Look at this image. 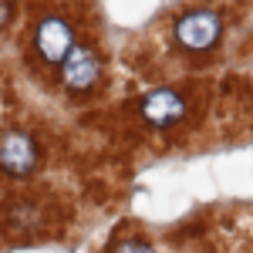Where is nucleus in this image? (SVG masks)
I'll list each match as a JSON object with an SVG mask.
<instances>
[{
    "instance_id": "f257e3e1",
    "label": "nucleus",
    "mask_w": 253,
    "mask_h": 253,
    "mask_svg": "<svg viewBox=\"0 0 253 253\" xmlns=\"http://www.w3.org/2000/svg\"><path fill=\"white\" fill-rule=\"evenodd\" d=\"M38 51L44 61L51 64H64L68 54L75 51V27L68 24L64 17L51 14L38 24Z\"/></svg>"
},
{
    "instance_id": "f03ea898",
    "label": "nucleus",
    "mask_w": 253,
    "mask_h": 253,
    "mask_svg": "<svg viewBox=\"0 0 253 253\" xmlns=\"http://www.w3.org/2000/svg\"><path fill=\"white\" fill-rule=\"evenodd\" d=\"M175 38L189 51H206L219 38V17H216L213 10H189L175 24Z\"/></svg>"
},
{
    "instance_id": "7ed1b4c3",
    "label": "nucleus",
    "mask_w": 253,
    "mask_h": 253,
    "mask_svg": "<svg viewBox=\"0 0 253 253\" xmlns=\"http://www.w3.org/2000/svg\"><path fill=\"white\" fill-rule=\"evenodd\" d=\"M0 169L10 175H27L38 169V149L34 138L24 132H7L0 135Z\"/></svg>"
},
{
    "instance_id": "20e7f679",
    "label": "nucleus",
    "mask_w": 253,
    "mask_h": 253,
    "mask_svg": "<svg viewBox=\"0 0 253 253\" xmlns=\"http://www.w3.org/2000/svg\"><path fill=\"white\" fill-rule=\"evenodd\" d=\"M98 78H101V58L91 47H75L68 61L61 64V81L71 91H88Z\"/></svg>"
},
{
    "instance_id": "39448f33",
    "label": "nucleus",
    "mask_w": 253,
    "mask_h": 253,
    "mask_svg": "<svg viewBox=\"0 0 253 253\" xmlns=\"http://www.w3.org/2000/svg\"><path fill=\"white\" fill-rule=\"evenodd\" d=\"M182 115H186V101H182L179 91H169V88L152 91V95L142 101V118H145L149 125H159V128L179 122Z\"/></svg>"
},
{
    "instance_id": "423d86ee",
    "label": "nucleus",
    "mask_w": 253,
    "mask_h": 253,
    "mask_svg": "<svg viewBox=\"0 0 253 253\" xmlns=\"http://www.w3.org/2000/svg\"><path fill=\"white\" fill-rule=\"evenodd\" d=\"M115 253H156L149 243H142V240H125V243H118Z\"/></svg>"
},
{
    "instance_id": "0eeeda50",
    "label": "nucleus",
    "mask_w": 253,
    "mask_h": 253,
    "mask_svg": "<svg viewBox=\"0 0 253 253\" xmlns=\"http://www.w3.org/2000/svg\"><path fill=\"white\" fill-rule=\"evenodd\" d=\"M7 20H10V7H7V3H0V27H3Z\"/></svg>"
}]
</instances>
